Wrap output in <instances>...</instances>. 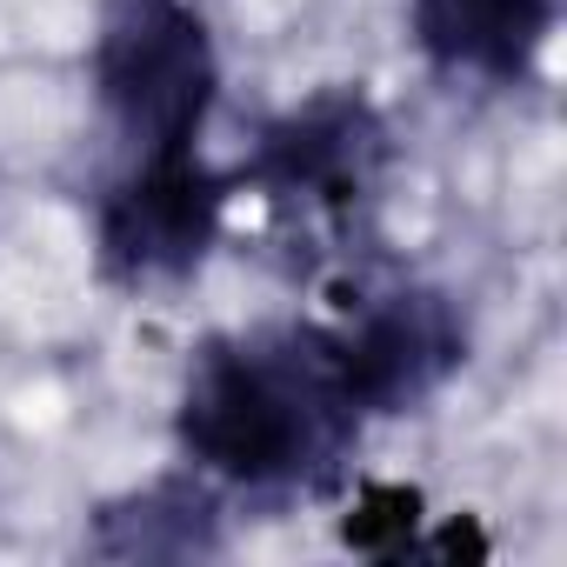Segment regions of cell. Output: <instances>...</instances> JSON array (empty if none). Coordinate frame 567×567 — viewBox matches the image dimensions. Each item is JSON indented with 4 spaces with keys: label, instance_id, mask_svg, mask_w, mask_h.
<instances>
[{
    "label": "cell",
    "instance_id": "cell-1",
    "mask_svg": "<svg viewBox=\"0 0 567 567\" xmlns=\"http://www.w3.org/2000/svg\"><path fill=\"white\" fill-rule=\"evenodd\" d=\"M361 421L334 328H247L187 361L174 441L214 487L321 494L348 474Z\"/></svg>",
    "mask_w": 567,
    "mask_h": 567
},
{
    "label": "cell",
    "instance_id": "cell-2",
    "mask_svg": "<svg viewBox=\"0 0 567 567\" xmlns=\"http://www.w3.org/2000/svg\"><path fill=\"white\" fill-rule=\"evenodd\" d=\"M87 81L127 161L200 147L220 101V54L194 0H107Z\"/></svg>",
    "mask_w": 567,
    "mask_h": 567
},
{
    "label": "cell",
    "instance_id": "cell-3",
    "mask_svg": "<svg viewBox=\"0 0 567 567\" xmlns=\"http://www.w3.org/2000/svg\"><path fill=\"white\" fill-rule=\"evenodd\" d=\"M234 181L200 147L127 161L94 207V260L114 288H181L220 240Z\"/></svg>",
    "mask_w": 567,
    "mask_h": 567
},
{
    "label": "cell",
    "instance_id": "cell-4",
    "mask_svg": "<svg viewBox=\"0 0 567 567\" xmlns=\"http://www.w3.org/2000/svg\"><path fill=\"white\" fill-rule=\"evenodd\" d=\"M388 167V121L361 87H328L260 127L247 181L280 207L354 214Z\"/></svg>",
    "mask_w": 567,
    "mask_h": 567
},
{
    "label": "cell",
    "instance_id": "cell-5",
    "mask_svg": "<svg viewBox=\"0 0 567 567\" xmlns=\"http://www.w3.org/2000/svg\"><path fill=\"white\" fill-rule=\"evenodd\" d=\"M334 354L361 414H414L461 374L467 315L441 288H394L334 328Z\"/></svg>",
    "mask_w": 567,
    "mask_h": 567
},
{
    "label": "cell",
    "instance_id": "cell-6",
    "mask_svg": "<svg viewBox=\"0 0 567 567\" xmlns=\"http://www.w3.org/2000/svg\"><path fill=\"white\" fill-rule=\"evenodd\" d=\"M414 41L441 74L520 87L560 21V0H408Z\"/></svg>",
    "mask_w": 567,
    "mask_h": 567
},
{
    "label": "cell",
    "instance_id": "cell-7",
    "mask_svg": "<svg viewBox=\"0 0 567 567\" xmlns=\"http://www.w3.org/2000/svg\"><path fill=\"white\" fill-rule=\"evenodd\" d=\"M87 554L101 560H207L220 554V487L187 467L94 507Z\"/></svg>",
    "mask_w": 567,
    "mask_h": 567
},
{
    "label": "cell",
    "instance_id": "cell-8",
    "mask_svg": "<svg viewBox=\"0 0 567 567\" xmlns=\"http://www.w3.org/2000/svg\"><path fill=\"white\" fill-rule=\"evenodd\" d=\"M414 534H421V487H401V481H368L354 514L341 520V540L361 547V554H414Z\"/></svg>",
    "mask_w": 567,
    "mask_h": 567
}]
</instances>
